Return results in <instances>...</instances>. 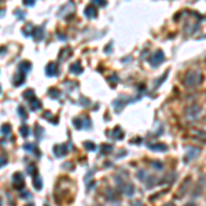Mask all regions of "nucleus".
<instances>
[{
	"instance_id": "nucleus-1",
	"label": "nucleus",
	"mask_w": 206,
	"mask_h": 206,
	"mask_svg": "<svg viewBox=\"0 0 206 206\" xmlns=\"http://www.w3.org/2000/svg\"><path fill=\"white\" fill-rule=\"evenodd\" d=\"M188 206H195V205H194V203H190V205H188Z\"/></svg>"
},
{
	"instance_id": "nucleus-2",
	"label": "nucleus",
	"mask_w": 206,
	"mask_h": 206,
	"mask_svg": "<svg viewBox=\"0 0 206 206\" xmlns=\"http://www.w3.org/2000/svg\"><path fill=\"white\" fill-rule=\"evenodd\" d=\"M168 206H173V205H172V203H171V205H168Z\"/></svg>"
}]
</instances>
